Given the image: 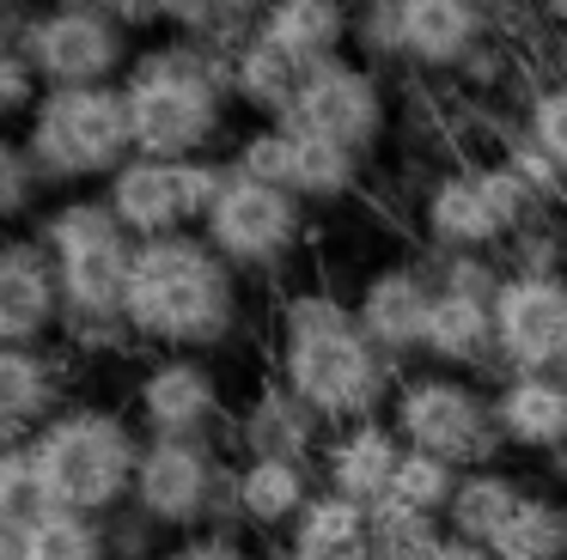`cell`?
<instances>
[{
  "mask_svg": "<svg viewBox=\"0 0 567 560\" xmlns=\"http://www.w3.org/2000/svg\"><path fill=\"white\" fill-rule=\"evenodd\" d=\"M123 323L135 348L153 353H214L245 329V274L202 231L135 243V274H128Z\"/></svg>",
  "mask_w": 567,
  "mask_h": 560,
  "instance_id": "6da1fadb",
  "label": "cell"
},
{
  "mask_svg": "<svg viewBox=\"0 0 567 560\" xmlns=\"http://www.w3.org/2000/svg\"><path fill=\"white\" fill-rule=\"evenodd\" d=\"M275 377L318 414L323 426H354L391 408L396 360L379 353L354 323V299L330 287H299L281 299Z\"/></svg>",
  "mask_w": 567,
  "mask_h": 560,
  "instance_id": "7a4b0ae2",
  "label": "cell"
},
{
  "mask_svg": "<svg viewBox=\"0 0 567 560\" xmlns=\"http://www.w3.org/2000/svg\"><path fill=\"white\" fill-rule=\"evenodd\" d=\"M128 141L141 158H214L233 122V68L220 49L159 37L123 73Z\"/></svg>",
  "mask_w": 567,
  "mask_h": 560,
  "instance_id": "3957f363",
  "label": "cell"
},
{
  "mask_svg": "<svg viewBox=\"0 0 567 560\" xmlns=\"http://www.w3.org/2000/svg\"><path fill=\"white\" fill-rule=\"evenodd\" d=\"M141 426L99 402H68L55 421H43L25 438V457L43 481L50 511H80V518H116L128 506L141 463Z\"/></svg>",
  "mask_w": 567,
  "mask_h": 560,
  "instance_id": "277c9868",
  "label": "cell"
},
{
  "mask_svg": "<svg viewBox=\"0 0 567 560\" xmlns=\"http://www.w3.org/2000/svg\"><path fill=\"white\" fill-rule=\"evenodd\" d=\"M25 146L31 170L43 189H104L116 170L135 158L128 141V104L123 85H74V92H43L25 116Z\"/></svg>",
  "mask_w": 567,
  "mask_h": 560,
  "instance_id": "5b68a950",
  "label": "cell"
},
{
  "mask_svg": "<svg viewBox=\"0 0 567 560\" xmlns=\"http://www.w3.org/2000/svg\"><path fill=\"white\" fill-rule=\"evenodd\" d=\"M38 243L55 262L62 287V323H123L128 274H135V238L111 214L104 189H74L38 219Z\"/></svg>",
  "mask_w": 567,
  "mask_h": 560,
  "instance_id": "8992f818",
  "label": "cell"
},
{
  "mask_svg": "<svg viewBox=\"0 0 567 560\" xmlns=\"http://www.w3.org/2000/svg\"><path fill=\"white\" fill-rule=\"evenodd\" d=\"M0 43H13L31 61L43 92H74V85H123L135 43L104 7H68V0H43V7L7 12L0 19Z\"/></svg>",
  "mask_w": 567,
  "mask_h": 560,
  "instance_id": "52a82bcc",
  "label": "cell"
},
{
  "mask_svg": "<svg viewBox=\"0 0 567 560\" xmlns=\"http://www.w3.org/2000/svg\"><path fill=\"white\" fill-rule=\"evenodd\" d=\"M384 421L396 426L403 450H427V457L452 463V469H494L501 463V426H494V396L476 377L457 372H403L391 390Z\"/></svg>",
  "mask_w": 567,
  "mask_h": 560,
  "instance_id": "ba28073f",
  "label": "cell"
},
{
  "mask_svg": "<svg viewBox=\"0 0 567 560\" xmlns=\"http://www.w3.org/2000/svg\"><path fill=\"white\" fill-rule=\"evenodd\" d=\"M128 511L165 536H196V530H226L238 523L233 499V469L214 445H177V438H147L128 487Z\"/></svg>",
  "mask_w": 567,
  "mask_h": 560,
  "instance_id": "9c48e42d",
  "label": "cell"
},
{
  "mask_svg": "<svg viewBox=\"0 0 567 560\" xmlns=\"http://www.w3.org/2000/svg\"><path fill=\"white\" fill-rule=\"evenodd\" d=\"M287 134L299 141H323V146H342V153L367 158L391 141V92H384L379 68L354 55H336L318 61V68L299 73V92L281 116Z\"/></svg>",
  "mask_w": 567,
  "mask_h": 560,
  "instance_id": "30bf717a",
  "label": "cell"
},
{
  "mask_svg": "<svg viewBox=\"0 0 567 560\" xmlns=\"http://www.w3.org/2000/svg\"><path fill=\"white\" fill-rule=\"evenodd\" d=\"M306 231H311V207L299 195L275 189V183H250L238 170H226L220 195H214L208 219H202V238L238 274H275L306 243Z\"/></svg>",
  "mask_w": 567,
  "mask_h": 560,
  "instance_id": "8fae6325",
  "label": "cell"
},
{
  "mask_svg": "<svg viewBox=\"0 0 567 560\" xmlns=\"http://www.w3.org/2000/svg\"><path fill=\"white\" fill-rule=\"evenodd\" d=\"M220 183H226L220 158H141L135 153L104 183V201L123 219L128 238L147 243V238H172V231H202Z\"/></svg>",
  "mask_w": 567,
  "mask_h": 560,
  "instance_id": "7c38bea8",
  "label": "cell"
},
{
  "mask_svg": "<svg viewBox=\"0 0 567 560\" xmlns=\"http://www.w3.org/2000/svg\"><path fill=\"white\" fill-rule=\"evenodd\" d=\"M135 426L141 438H177V445H214L226 426V390L208 360L196 353H159L135 377Z\"/></svg>",
  "mask_w": 567,
  "mask_h": 560,
  "instance_id": "4fadbf2b",
  "label": "cell"
},
{
  "mask_svg": "<svg viewBox=\"0 0 567 560\" xmlns=\"http://www.w3.org/2000/svg\"><path fill=\"white\" fill-rule=\"evenodd\" d=\"M494 360L513 372H567V274H506L494 292Z\"/></svg>",
  "mask_w": 567,
  "mask_h": 560,
  "instance_id": "5bb4252c",
  "label": "cell"
},
{
  "mask_svg": "<svg viewBox=\"0 0 567 560\" xmlns=\"http://www.w3.org/2000/svg\"><path fill=\"white\" fill-rule=\"evenodd\" d=\"M421 238H427L433 256H501L506 243V219L488 195V177H482L476 158L440 170V177L421 189Z\"/></svg>",
  "mask_w": 567,
  "mask_h": 560,
  "instance_id": "9a60e30c",
  "label": "cell"
},
{
  "mask_svg": "<svg viewBox=\"0 0 567 560\" xmlns=\"http://www.w3.org/2000/svg\"><path fill=\"white\" fill-rule=\"evenodd\" d=\"M62 335V287L50 250L31 238H0V348H50Z\"/></svg>",
  "mask_w": 567,
  "mask_h": 560,
  "instance_id": "2e32d148",
  "label": "cell"
},
{
  "mask_svg": "<svg viewBox=\"0 0 567 560\" xmlns=\"http://www.w3.org/2000/svg\"><path fill=\"white\" fill-rule=\"evenodd\" d=\"M488 37H501L482 0H403L396 12V61L415 73H457Z\"/></svg>",
  "mask_w": 567,
  "mask_h": 560,
  "instance_id": "e0dca14e",
  "label": "cell"
},
{
  "mask_svg": "<svg viewBox=\"0 0 567 560\" xmlns=\"http://www.w3.org/2000/svg\"><path fill=\"white\" fill-rule=\"evenodd\" d=\"M427 311H433V280L427 262H384L360 280L354 292V323L360 335L372 341L379 353H391L396 365L409 353H421V335H427Z\"/></svg>",
  "mask_w": 567,
  "mask_h": 560,
  "instance_id": "ac0fdd59",
  "label": "cell"
},
{
  "mask_svg": "<svg viewBox=\"0 0 567 560\" xmlns=\"http://www.w3.org/2000/svg\"><path fill=\"white\" fill-rule=\"evenodd\" d=\"M233 438H238V450H245V463H311V469H318L330 426H323L281 377H269V384H257L250 402L238 408Z\"/></svg>",
  "mask_w": 567,
  "mask_h": 560,
  "instance_id": "d6986e66",
  "label": "cell"
},
{
  "mask_svg": "<svg viewBox=\"0 0 567 560\" xmlns=\"http://www.w3.org/2000/svg\"><path fill=\"white\" fill-rule=\"evenodd\" d=\"M396 463H403V438H396V426L384 421V414H372V421H354V426H330V438H323V487L342 499H354V506H384V494H391V475Z\"/></svg>",
  "mask_w": 567,
  "mask_h": 560,
  "instance_id": "ffe728a7",
  "label": "cell"
},
{
  "mask_svg": "<svg viewBox=\"0 0 567 560\" xmlns=\"http://www.w3.org/2000/svg\"><path fill=\"white\" fill-rule=\"evenodd\" d=\"M488 396H494V426H501L506 450H543V457L567 450V377L561 372L494 377Z\"/></svg>",
  "mask_w": 567,
  "mask_h": 560,
  "instance_id": "44dd1931",
  "label": "cell"
},
{
  "mask_svg": "<svg viewBox=\"0 0 567 560\" xmlns=\"http://www.w3.org/2000/svg\"><path fill=\"white\" fill-rule=\"evenodd\" d=\"M421 360H427L433 372H457V377H476V372L501 377V360H494V304L488 299H457V292H433Z\"/></svg>",
  "mask_w": 567,
  "mask_h": 560,
  "instance_id": "7402d4cb",
  "label": "cell"
},
{
  "mask_svg": "<svg viewBox=\"0 0 567 560\" xmlns=\"http://www.w3.org/2000/svg\"><path fill=\"white\" fill-rule=\"evenodd\" d=\"M257 37H269L299 73L348 55L354 43V0H269Z\"/></svg>",
  "mask_w": 567,
  "mask_h": 560,
  "instance_id": "603a6c76",
  "label": "cell"
},
{
  "mask_svg": "<svg viewBox=\"0 0 567 560\" xmlns=\"http://www.w3.org/2000/svg\"><path fill=\"white\" fill-rule=\"evenodd\" d=\"M318 487L323 481H318L311 463H238L233 469L238 523H250V530H262V536H287Z\"/></svg>",
  "mask_w": 567,
  "mask_h": 560,
  "instance_id": "cb8c5ba5",
  "label": "cell"
},
{
  "mask_svg": "<svg viewBox=\"0 0 567 560\" xmlns=\"http://www.w3.org/2000/svg\"><path fill=\"white\" fill-rule=\"evenodd\" d=\"M68 408L62 360L50 348H0V426L31 438L43 421Z\"/></svg>",
  "mask_w": 567,
  "mask_h": 560,
  "instance_id": "d4e9b609",
  "label": "cell"
},
{
  "mask_svg": "<svg viewBox=\"0 0 567 560\" xmlns=\"http://www.w3.org/2000/svg\"><path fill=\"white\" fill-rule=\"evenodd\" d=\"M518 499H525V487H518L501 463H494V469H470V475H457V494H452V506H445L440 523H445L452 542L488 548L494 536L506 530V518L518 511Z\"/></svg>",
  "mask_w": 567,
  "mask_h": 560,
  "instance_id": "484cf974",
  "label": "cell"
},
{
  "mask_svg": "<svg viewBox=\"0 0 567 560\" xmlns=\"http://www.w3.org/2000/svg\"><path fill=\"white\" fill-rule=\"evenodd\" d=\"M226 68H233V104L257 110L262 122H281L287 116V104H293V92H299V68L269 43V37L250 31L245 43L226 55Z\"/></svg>",
  "mask_w": 567,
  "mask_h": 560,
  "instance_id": "4316f807",
  "label": "cell"
},
{
  "mask_svg": "<svg viewBox=\"0 0 567 560\" xmlns=\"http://www.w3.org/2000/svg\"><path fill=\"white\" fill-rule=\"evenodd\" d=\"M262 7H269V0H159V24L172 37H184V43L233 55V49L262 24Z\"/></svg>",
  "mask_w": 567,
  "mask_h": 560,
  "instance_id": "83f0119b",
  "label": "cell"
},
{
  "mask_svg": "<svg viewBox=\"0 0 567 560\" xmlns=\"http://www.w3.org/2000/svg\"><path fill=\"white\" fill-rule=\"evenodd\" d=\"M367 183V158L342 153V146H323V141H299L293 134V170H287V195H299L306 207H330L348 201V195Z\"/></svg>",
  "mask_w": 567,
  "mask_h": 560,
  "instance_id": "f1b7e54d",
  "label": "cell"
},
{
  "mask_svg": "<svg viewBox=\"0 0 567 560\" xmlns=\"http://www.w3.org/2000/svg\"><path fill=\"white\" fill-rule=\"evenodd\" d=\"M494 560H567V506L561 499L525 494L506 530L488 542Z\"/></svg>",
  "mask_w": 567,
  "mask_h": 560,
  "instance_id": "f546056e",
  "label": "cell"
},
{
  "mask_svg": "<svg viewBox=\"0 0 567 560\" xmlns=\"http://www.w3.org/2000/svg\"><path fill=\"white\" fill-rule=\"evenodd\" d=\"M445 523L403 506H372L367 518V560H440Z\"/></svg>",
  "mask_w": 567,
  "mask_h": 560,
  "instance_id": "4dcf8cb0",
  "label": "cell"
},
{
  "mask_svg": "<svg viewBox=\"0 0 567 560\" xmlns=\"http://www.w3.org/2000/svg\"><path fill=\"white\" fill-rule=\"evenodd\" d=\"M111 530L104 518H80V511H43L31 523L25 560H111Z\"/></svg>",
  "mask_w": 567,
  "mask_h": 560,
  "instance_id": "1f68e13d",
  "label": "cell"
},
{
  "mask_svg": "<svg viewBox=\"0 0 567 560\" xmlns=\"http://www.w3.org/2000/svg\"><path fill=\"white\" fill-rule=\"evenodd\" d=\"M457 475H464V469L427 457V450H403V463H396V475H391V494H384V506L421 511V518H445V506H452V494H457Z\"/></svg>",
  "mask_w": 567,
  "mask_h": 560,
  "instance_id": "d6a6232c",
  "label": "cell"
},
{
  "mask_svg": "<svg viewBox=\"0 0 567 560\" xmlns=\"http://www.w3.org/2000/svg\"><path fill=\"white\" fill-rule=\"evenodd\" d=\"M367 518H372L367 506H354V499L318 487L311 506L299 511V523L287 530V548H348V542H367Z\"/></svg>",
  "mask_w": 567,
  "mask_h": 560,
  "instance_id": "836d02e7",
  "label": "cell"
},
{
  "mask_svg": "<svg viewBox=\"0 0 567 560\" xmlns=\"http://www.w3.org/2000/svg\"><path fill=\"white\" fill-rule=\"evenodd\" d=\"M501 268L506 274H567V219L543 214L530 226H518L501 243Z\"/></svg>",
  "mask_w": 567,
  "mask_h": 560,
  "instance_id": "e575fe53",
  "label": "cell"
},
{
  "mask_svg": "<svg viewBox=\"0 0 567 560\" xmlns=\"http://www.w3.org/2000/svg\"><path fill=\"white\" fill-rule=\"evenodd\" d=\"M518 134H525V141L567 177V80H549V85H537V92L525 97V122H518Z\"/></svg>",
  "mask_w": 567,
  "mask_h": 560,
  "instance_id": "d590c367",
  "label": "cell"
},
{
  "mask_svg": "<svg viewBox=\"0 0 567 560\" xmlns=\"http://www.w3.org/2000/svg\"><path fill=\"white\" fill-rule=\"evenodd\" d=\"M226 170H238V177H250V183H275V189H287V170H293V134H287L281 122H262V128H250L245 141L233 146Z\"/></svg>",
  "mask_w": 567,
  "mask_h": 560,
  "instance_id": "8d00e7d4",
  "label": "cell"
},
{
  "mask_svg": "<svg viewBox=\"0 0 567 560\" xmlns=\"http://www.w3.org/2000/svg\"><path fill=\"white\" fill-rule=\"evenodd\" d=\"M427 262V280H433V292H457V299H488L494 304V292H501V280H506V268H501V256H421Z\"/></svg>",
  "mask_w": 567,
  "mask_h": 560,
  "instance_id": "74e56055",
  "label": "cell"
},
{
  "mask_svg": "<svg viewBox=\"0 0 567 560\" xmlns=\"http://www.w3.org/2000/svg\"><path fill=\"white\" fill-rule=\"evenodd\" d=\"M43 183L38 170H31L25 146L13 141V134H0V226H13V219H25L31 207H38Z\"/></svg>",
  "mask_w": 567,
  "mask_h": 560,
  "instance_id": "f35d334b",
  "label": "cell"
},
{
  "mask_svg": "<svg viewBox=\"0 0 567 560\" xmlns=\"http://www.w3.org/2000/svg\"><path fill=\"white\" fill-rule=\"evenodd\" d=\"M396 12L403 0H354V49L367 68L396 61Z\"/></svg>",
  "mask_w": 567,
  "mask_h": 560,
  "instance_id": "ab89813d",
  "label": "cell"
},
{
  "mask_svg": "<svg viewBox=\"0 0 567 560\" xmlns=\"http://www.w3.org/2000/svg\"><path fill=\"white\" fill-rule=\"evenodd\" d=\"M43 97V85H38V73H31V61L19 55L13 43H0V122H25L31 116V104Z\"/></svg>",
  "mask_w": 567,
  "mask_h": 560,
  "instance_id": "60d3db41",
  "label": "cell"
},
{
  "mask_svg": "<svg viewBox=\"0 0 567 560\" xmlns=\"http://www.w3.org/2000/svg\"><path fill=\"white\" fill-rule=\"evenodd\" d=\"M501 158H506V165H513L518 177H525V183H530V189H537V195H543V201H549V207H555V201H561V195H567V177H561V170H555L549 158L537 153V146L525 141V134H506Z\"/></svg>",
  "mask_w": 567,
  "mask_h": 560,
  "instance_id": "b9f144b4",
  "label": "cell"
},
{
  "mask_svg": "<svg viewBox=\"0 0 567 560\" xmlns=\"http://www.w3.org/2000/svg\"><path fill=\"white\" fill-rule=\"evenodd\" d=\"M506 73H513V55H506L501 37H488V43H482L476 55L457 68V80H464L470 92H494V85H506Z\"/></svg>",
  "mask_w": 567,
  "mask_h": 560,
  "instance_id": "7bdbcfd3",
  "label": "cell"
},
{
  "mask_svg": "<svg viewBox=\"0 0 567 560\" xmlns=\"http://www.w3.org/2000/svg\"><path fill=\"white\" fill-rule=\"evenodd\" d=\"M165 560H250V548L226 530H196V536H177Z\"/></svg>",
  "mask_w": 567,
  "mask_h": 560,
  "instance_id": "ee69618b",
  "label": "cell"
},
{
  "mask_svg": "<svg viewBox=\"0 0 567 560\" xmlns=\"http://www.w3.org/2000/svg\"><path fill=\"white\" fill-rule=\"evenodd\" d=\"M104 12H111V19L123 24L128 37H135V31H153V24H159V0H111Z\"/></svg>",
  "mask_w": 567,
  "mask_h": 560,
  "instance_id": "f6af8a7d",
  "label": "cell"
},
{
  "mask_svg": "<svg viewBox=\"0 0 567 560\" xmlns=\"http://www.w3.org/2000/svg\"><path fill=\"white\" fill-rule=\"evenodd\" d=\"M287 560H367V542H348V548H287Z\"/></svg>",
  "mask_w": 567,
  "mask_h": 560,
  "instance_id": "bcb514c9",
  "label": "cell"
},
{
  "mask_svg": "<svg viewBox=\"0 0 567 560\" xmlns=\"http://www.w3.org/2000/svg\"><path fill=\"white\" fill-rule=\"evenodd\" d=\"M482 7L494 12V24H501V12H513V0H482Z\"/></svg>",
  "mask_w": 567,
  "mask_h": 560,
  "instance_id": "7dc6e473",
  "label": "cell"
},
{
  "mask_svg": "<svg viewBox=\"0 0 567 560\" xmlns=\"http://www.w3.org/2000/svg\"><path fill=\"white\" fill-rule=\"evenodd\" d=\"M31 0H0V19H7V12H25Z\"/></svg>",
  "mask_w": 567,
  "mask_h": 560,
  "instance_id": "c3c4849f",
  "label": "cell"
},
{
  "mask_svg": "<svg viewBox=\"0 0 567 560\" xmlns=\"http://www.w3.org/2000/svg\"><path fill=\"white\" fill-rule=\"evenodd\" d=\"M68 7H111V0H68Z\"/></svg>",
  "mask_w": 567,
  "mask_h": 560,
  "instance_id": "681fc988",
  "label": "cell"
},
{
  "mask_svg": "<svg viewBox=\"0 0 567 560\" xmlns=\"http://www.w3.org/2000/svg\"><path fill=\"white\" fill-rule=\"evenodd\" d=\"M555 469H561V475H567V450H561V457H555Z\"/></svg>",
  "mask_w": 567,
  "mask_h": 560,
  "instance_id": "f907efd6",
  "label": "cell"
},
{
  "mask_svg": "<svg viewBox=\"0 0 567 560\" xmlns=\"http://www.w3.org/2000/svg\"><path fill=\"white\" fill-rule=\"evenodd\" d=\"M555 7H567V0H555Z\"/></svg>",
  "mask_w": 567,
  "mask_h": 560,
  "instance_id": "816d5d0a",
  "label": "cell"
},
{
  "mask_svg": "<svg viewBox=\"0 0 567 560\" xmlns=\"http://www.w3.org/2000/svg\"><path fill=\"white\" fill-rule=\"evenodd\" d=\"M561 377H567V372H561Z\"/></svg>",
  "mask_w": 567,
  "mask_h": 560,
  "instance_id": "f5cc1de1",
  "label": "cell"
}]
</instances>
